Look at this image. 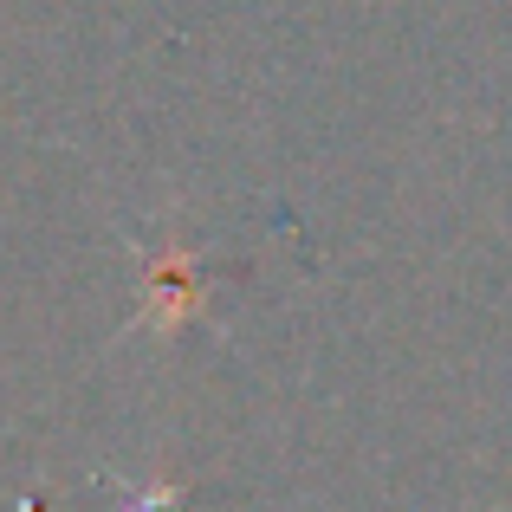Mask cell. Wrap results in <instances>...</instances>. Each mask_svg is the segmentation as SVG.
Listing matches in <instances>:
<instances>
[{
	"label": "cell",
	"mask_w": 512,
	"mask_h": 512,
	"mask_svg": "<svg viewBox=\"0 0 512 512\" xmlns=\"http://www.w3.org/2000/svg\"><path fill=\"white\" fill-rule=\"evenodd\" d=\"M137 512H175V506H169V493H150V500H143Z\"/></svg>",
	"instance_id": "cell-1"
}]
</instances>
